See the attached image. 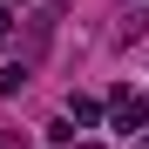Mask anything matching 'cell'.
Listing matches in <instances>:
<instances>
[{"label": "cell", "instance_id": "obj_1", "mask_svg": "<svg viewBox=\"0 0 149 149\" xmlns=\"http://www.w3.org/2000/svg\"><path fill=\"white\" fill-rule=\"evenodd\" d=\"M136 129H149V102L129 95V88H115V136H136Z\"/></svg>", "mask_w": 149, "mask_h": 149}, {"label": "cell", "instance_id": "obj_2", "mask_svg": "<svg viewBox=\"0 0 149 149\" xmlns=\"http://www.w3.org/2000/svg\"><path fill=\"white\" fill-rule=\"evenodd\" d=\"M68 109H74V122H81V129H95V122H102V102H95V95H74Z\"/></svg>", "mask_w": 149, "mask_h": 149}, {"label": "cell", "instance_id": "obj_3", "mask_svg": "<svg viewBox=\"0 0 149 149\" xmlns=\"http://www.w3.org/2000/svg\"><path fill=\"white\" fill-rule=\"evenodd\" d=\"M20 88H27V68L7 61V68H0V95H20Z\"/></svg>", "mask_w": 149, "mask_h": 149}, {"label": "cell", "instance_id": "obj_4", "mask_svg": "<svg viewBox=\"0 0 149 149\" xmlns=\"http://www.w3.org/2000/svg\"><path fill=\"white\" fill-rule=\"evenodd\" d=\"M7 7H14V0H7Z\"/></svg>", "mask_w": 149, "mask_h": 149}]
</instances>
